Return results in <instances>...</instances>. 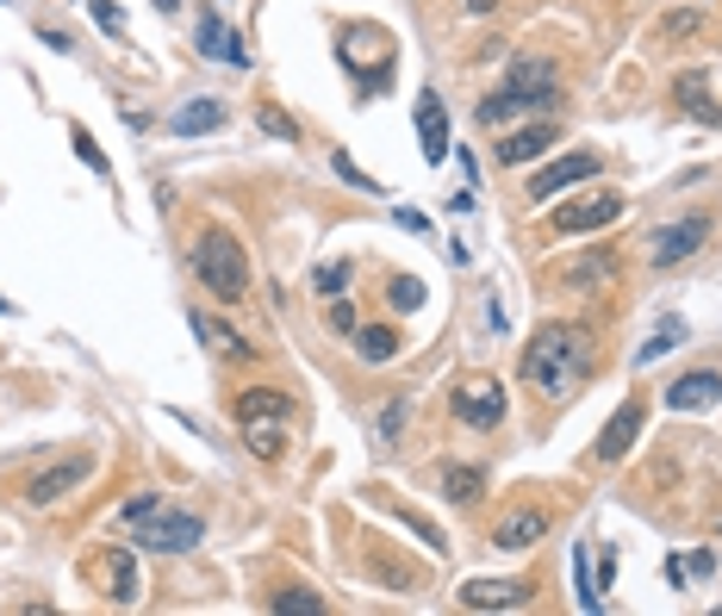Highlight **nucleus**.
Returning <instances> with one entry per match:
<instances>
[{"mask_svg":"<svg viewBox=\"0 0 722 616\" xmlns=\"http://www.w3.org/2000/svg\"><path fill=\"white\" fill-rule=\"evenodd\" d=\"M586 367H591V330L586 324H549V330H535V343L523 349V380L542 386L549 399L573 392V386L586 380Z\"/></svg>","mask_w":722,"mask_h":616,"instance_id":"1","label":"nucleus"},{"mask_svg":"<svg viewBox=\"0 0 722 616\" xmlns=\"http://www.w3.org/2000/svg\"><path fill=\"white\" fill-rule=\"evenodd\" d=\"M561 100V69L549 57H517L498 81V94L480 100V125H505L517 113H549Z\"/></svg>","mask_w":722,"mask_h":616,"instance_id":"2","label":"nucleus"},{"mask_svg":"<svg viewBox=\"0 0 722 616\" xmlns=\"http://www.w3.org/2000/svg\"><path fill=\"white\" fill-rule=\"evenodd\" d=\"M193 281L218 299V306H237L249 299V262H244V243L230 231H206L193 243Z\"/></svg>","mask_w":722,"mask_h":616,"instance_id":"3","label":"nucleus"},{"mask_svg":"<svg viewBox=\"0 0 722 616\" xmlns=\"http://www.w3.org/2000/svg\"><path fill=\"white\" fill-rule=\"evenodd\" d=\"M200 536H206V523L193 517V511H150V517L132 529V541L150 548V555H188Z\"/></svg>","mask_w":722,"mask_h":616,"instance_id":"4","label":"nucleus"},{"mask_svg":"<svg viewBox=\"0 0 722 616\" xmlns=\"http://www.w3.org/2000/svg\"><path fill=\"white\" fill-rule=\"evenodd\" d=\"M703 243H710V218L685 213V218H673V225H661V231L647 237V255H654V269H679V262H691Z\"/></svg>","mask_w":722,"mask_h":616,"instance_id":"5","label":"nucleus"},{"mask_svg":"<svg viewBox=\"0 0 722 616\" xmlns=\"http://www.w3.org/2000/svg\"><path fill=\"white\" fill-rule=\"evenodd\" d=\"M623 218V193H586V199H573V206H554V237H586V231H605Z\"/></svg>","mask_w":722,"mask_h":616,"instance_id":"6","label":"nucleus"},{"mask_svg":"<svg viewBox=\"0 0 722 616\" xmlns=\"http://www.w3.org/2000/svg\"><path fill=\"white\" fill-rule=\"evenodd\" d=\"M617 274H623V255L610 250V243H591L586 255H567V262L554 269V281L567 293H591V287H610Z\"/></svg>","mask_w":722,"mask_h":616,"instance_id":"7","label":"nucleus"},{"mask_svg":"<svg viewBox=\"0 0 722 616\" xmlns=\"http://www.w3.org/2000/svg\"><path fill=\"white\" fill-rule=\"evenodd\" d=\"M88 474H94V455H69V461L44 467L38 480L25 486V504H32V511H50V504L69 499V492H76V486L88 480Z\"/></svg>","mask_w":722,"mask_h":616,"instance_id":"8","label":"nucleus"},{"mask_svg":"<svg viewBox=\"0 0 722 616\" xmlns=\"http://www.w3.org/2000/svg\"><path fill=\"white\" fill-rule=\"evenodd\" d=\"M642 424H647V404L642 399H623V404H617V418L598 430L591 455H598V461H623L629 448H635V436H642Z\"/></svg>","mask_w":722,"mask_h":616,"instance_id":"9","label":"nucleus"},{"mask_svg":"<svg viewBox=\"0 0 722 616\" xmlns=\"http://www.w3.org/2000/svg\"><path fill=\"white\" fill-rule=\"evenodd\" d=\"M598 169H605V162H598L591 150H573V156H561V162H549V169L535 174V181H530V199H535V206H549L554 193H567L573 181H591Z\"/></svg>","mask_w":722,"mask_h":616,"instance_id":"10","label":"nucleus"},{"mask_svg":"<svg viewBox=\"0 0 722 616\" xmlns=\"http://www.w3.org/2000/svg\"><path fill=\"white\" fill-rule=\"evenodd\" d=\"M455 418H461V424H474V430H493L498 418H505V386H498V380L461 386V392H455Z\"/></svg>","mask_w":722,"mask_h":616,"instance_id":"11","label":"nucleus"},{"mask_svg":"<svg viewBox=\"0 0 722 616\" xmlns=\"http://www.w3.org/2000/svg\"><path fill=\"white\" fill-rule=\"evenodd\" d=\"M461 604L467 611H523L530 585L523 579H474V585H461Z\"/></svg>","mask_w":722,"mask_h":616,"instance_id":"12","label":"nucleus"},{"mask_svg":"<svg viewBox=\"0 0 722 616\" xmlns=\"http://www.w3.org/2000/svg\"><path fill=\"white\" fill-rule=\"evenodd\" d=\"M673 100H679L685 118H698V125H710V132L722 125V106L710 100V76H703V69H685V76H673Z\"/></svg>","mask_w":722,"mask_h":616,"instance_id":"13","label":"nucleus"},{"mask_svg":"<svg viewBox=\"0 0 722 616\" xmlns=\"http://www.w3.org/2000/svg\"><path fill=\"white\" fill-rule=\"evenodd\" d=\"M722 399V374L717 367H698V374H679V380L666 386V404L673 411H703V404Z\"/></svg>","mask_w":722,"mask_h":616,"instance_id":"14","label":"nucleus"},{"mask_svg":"<svg viewBox=\"0 0 722 616\" xmlns=\"http://www.w3.org/2000/svg\"><path fill=\"white\" fill-rule=\"evenodd\" d=\"M200 57H218V62H230V69H244V62H249V50L237 44V32H230L212 7L200 13Z\"/></svg>","mask_w":722,"mask_h":616,"instance_id":"15","label":"nucleus"},{"mask_svg":"<svg viewBox=\"0 0 722 616\" xmlns=\"http://www.w3.org/2000/svg\"><path fill=\"white\" fill-rule=\"evenodd\" d=\"M542 536H549V511H511V517L493 529V548L517 555V548H535Z\"/></svg>","mask_w":722,"mask_h":616,"instance_id":"16","label":"nucleus"},{"mask_svg":"<svg viewBox=\"0 0 722 616\" xmlns=\"http://www.w3.org/2000/svg\"><path fill=\"white\" fill-rule=\"evenodd\" d=\"M554 144H561V132H554V125H523V132H511L505 144H498V162H505V169H517V162L549 156Z\"/></svg>","mask_w":722,"mask_h":616,"instance_id":"17","label":"nucleus"},{"mask_svg":"<svg viewBox=\"0 0 722 616\" xmlns=\"http://www.w3.org/2000/svg\"><path fill=\"white\" fill-rule=\"evenodd\" d=\"M418 144H424V162L449 156V113H442L437 94H418Z\"/></svg>","mask_w":722,"mask_h":616,"instance_id":"18","label":"nucleus"},{"mask_svg":"<svg viewBox=\"0 0 722 616\" xmlns=\"http://www.w3.org/2000/svg\"><path fill=\"white\" fill-rule=\"evenodd\" d=\"M193 330H200V343L218 349L225 362H256V343H244V336H237L230 324H212L206 311H193Z\"/></svg>","mask_w":722,"mask_h":616,"instance_id":"19","label":"nucleus"},{"mask_svg":"<svg viewBox=\"0 0 722 616\" xmlns=\"http://www.w3.org/2000/svg\"><path fill=\"white\" fill-rule=\"evenodd\" d=\"M286 411H293V399H286V392H268V386H256V392H244V399H237V418H244V424H281Z\"/></svg>","mask_w":722,"mask_h":616,"instance_id":"20","label":"nucleus"},{"mask_svg":"<svg viewBox=\"0 0 722 616\" xmlns=\"http://www.w3.org/2000/svg\"><path fill=\"white\" fill-rule=\"evenodd\" d=\"M442 499L449 504H480L486 499V474H480V467H442Z\"/></svg>","mask_w":722,"mask_h":616,"instance_id":"21","label":"nucleus"},{"mask_svg":"<svg viewBox=\"0 0 722 616\" xmlns=\"http://www.w3.org/2000/svg\"><path fill=\"white\" fill-rule=\"evenodd\" d=\"M212 125H225V106H218V100H188V106L169 118V132H181V137H200V132H212Z\"/></svg>","mask_w":722,"mask_h":616,"instance_id":"22","label":"nucleus"},{"mask_svg":"<svg viewBox=\"0 0 722 616\" xmlns=\"http://www.w3.org/2000/svg\"><path fill=\"white\" fill-rule=\"evenodd\" d=\"M356 349H361V362H393L399 355V330L393 324H368V330H356Z\"/></svg>","mask_w":722,"mask_h":616,"instance_id":"23","label":"nucleus"},{"mask_svg":"<svg viewBox=\"0 0 722 616\" xmlns=\"http://www.w3.org/2000/svg\"><path fill=\"white\" fill-rule=\"evenodd\" d=\"M244 443H249V455L256 461H281V448H286V436H281V424H244Z\"/></svg>","mask_w":722,"mask_h":616,"instance_id":"24","label":"nucleus"},{"mask_svg":"<svg viewBox=\"0 0 722 616\" xmlns=\"http://www.w3.org/2000/svg\"><path fill=\"white\" fill-rule=\"evenodd\" d=\"M106 579H113V597H119V604H137V592H144V585H137V567H132V555H125V548H113V560H106Z\"/></svg>","mask_w":722,"mask_h":616,"instance_id":"25","label":"nucleus"},{"mask_svg":"<svg viewBox=\"0 0 722 616\" xmlns=\"http://www.w3.org/2000/svg\"><path fill=\"white\" fill-rule=\"evenodd\" d=\"M256 125H262L268 137H281V144H300V125H293V113H281L274 100H262V106H256Z\"/></svg>","mask_w":722,"mask_h":616,"instance_id":"26","label":"nucleus"},{"mask_svg":"<svg viewBox=\"0 0 722 616\" xmlns=\"http://www.w3.org/2000/svg\"><path fill=\"white\" fill-rule=\"evenodd\" d=\"M661 44H679V38H703V13H661Z\"/></svg>","mask_w":722,"mask_h":616,"instance_id":"27","label":"nucleus"},{"mask_svg":"<svg viewBox=\"0 0 722 616\" xmlns=\"http://www.w3.org/2000/svg\"><path fill=\"white\" fill-rule=\"evenodd\" d=\"M679 343H685V324H679V318H666V324L654 330L642 349H635V362H654V355H666V349H679Z\"/></svg>","mask_w":722,"mask_h":616,"instance_id":"28","label":"nucleus"},{"mask_svg":"<svg viewBox=\"0 0 722 616\" xmlns=\"http://www.w3.org/2000/svg\"><path fill=\"white\" fill-rule=\"evenodd\" d=\"M69 144H76V156H81L94 174H113V162H106V150L94 144V132H88V125H69Z\"/></svg>","mask_w":722,"mask_h":616,"instance_id":"29","label":"nucleus"},{"mask_svg":"<svg viewBox=\"0 0 722 616\" xmlns=\"http://www.w3.org/2000/svg\"><path fill=\"white\" fill-rule=\"evenodd\" d=\"M405 411H411V392H393V399H386V411H381V448H393V443H399Z\"/></svg>","mask_w":722,"mask_h":616,"instance_id":"30","label":"nucleus"},{"mask_svg":"<svg viewBox=\"0 0 722 616\" xmlns=\"http://www.w3.org/2000/svg\"><path fill=\"white\" fill-rule=\"evenodd\" d=\"M318 611H324V597L318 592H300V585L274 597V616H318Z\"/></svg>","mask_w":722,"mask_h":616,"instance_id":"31","label":"nucleus"},{"mask_svg":"<svg viewBox=\"0 0 722 616\" xmlns=\"http://www.w3.org/2000/svg\"><path fill=\"white\" fill-rule=\"evenodd\" d=\"M405 523H411V536L424 541V548H430V555H449V536H442L437 523L424 517V511H405Z\"/></svg>","mask_w":722,"mask_h":616,"instance_id":"32","label":"nucleus"},{"mask_svg":"<svg viewBox=\"0 0 722 616\" xmlns=\"http://www.w3.org/2000/svg\"><path fill=\"white\" fill-rule=\"evenodd\" d=\"M386 306H393V311H418L424 306V281H405V274H399V281L386 287Z\"/></svg>","mask_w":722,"mask_h":616,"instance_id":"33","label":"nucleus"},{"mask_svg":"<svg viewBox=\"0 0 722 616\" xmlns=\"http://www.w3.org/2000/svg\"><path fill=\"white\" fill-rule=\"evenodd\" d=\"M349 274H356V269H349V262H324V269L312 274V287H318V293H330V299H337V293L349 287Z\"/></svg>","mask_w":722,"mask_h":616,"instance_id":"34","label":"nucleus"},{"mask_svg":"<svg viewBox=\"0 0 722 616\" xmlns=\"http://www.w3.org/2000/svg\"><path fill=\"white\" fill-rule=\"evenodd\" d=\"M573 585H579V611H598V592H591V573H586V548L573 560Z\"/></svg>","mask_w":722,"mask_h":616,"instance_id":"35","label":"nucleus"},{"mask_svg":"<svg viewBox=\"0 0 722 616\" xmlns=\"http://www.w3.org/2000/svg\"><path fill=\"white\" fill-rule=\"evenodd\" d=\"M88 13H94L100 32H125V13H119L113 0H88Z\"/></svg>","mask_w":722,"mask_h":616,"instance_id":"36","label":"nucleus"},{"mask_svg":"<svg viewBox=\"0 0 722 616\" xmlns=\"http://www.w3.org/2000/svg\"><path fill=\"white\" fill-rule=\"evenodd\" d=\"M150 511H162V492H137V499L125 504V523H132V529H137V523L150 517Z\"/></svg>","mask_w":722,"mask_h":616,"instance_id":"37","label":"nucleus"},{"mask_svg":"<svg viewBox=\"0 0 722 616\" xmlns=\"http://www.w3.org/2000/svg\"><path fill=\"white\" fill-rule=\"evenodd\" d=\"M330 162H337V174H342V181H349V187H361V193H374V181H368V174H361V169H356V162H349V156H342V150H337V156H330Z\"/></svg>","mask_w":722,"mask_h":616,"instance_id":"38","label":"nucleus"},{"mask_svg":"<svg viewBox=\"0 0 722 616\" xmlns=\"http://www.w3.org/2000/svg\"><path fill=\"white\" fill-rule=\"evenodd\" d=\"M330 330H342V336H356V306H349V299H337V306H330Z\"/></svg>","mask_w":722,"mask_h":616,"instance_id":"39","label":"nucleus"},{"mask_svg":"<svg viewBox=\"0 0 722 616\" xmlns=\"http://www.w3.org/2000/svg\"><path fill=\"white\" fill-rule=\"evenodd\" d=\"M393 218H399L405 231H430V218H424V213H411V206H399V213H393Z\"/></svg>","mask_w":722,"mask_h":616,"instance_id":"40","label":"nucleus"},{"mask_svg":"<svg viewBox=\"0 0 722 616\" xmlns=\"http://www.w3.org/2000/svg\"><path fill=\"white\" fill-rule=\"evenodd\" d=\"M461 7H467V13H493L498 0H461Z\"/></svg>","mask_w":722,"mask_h":616,"instance_id":"41","label":"nucleus"}]
</instances>
